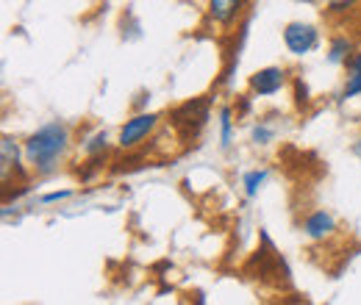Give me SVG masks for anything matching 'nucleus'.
<instances>
[{
  "label": "nucleus",
  "mask_w": 361,
  "mask_h": 305,
  "mask_svg": "<svg viewBox=\"0 0 361 305\" xmlns=\"http://www.w3.org/2000/svg\"><path fill=\"white\" fill-rule=\"evenodd\" d=\"M70 147H73V131L61 120L45 123L42 128H37V131L23 142L25 164L31 167V173L42 175V178L53 175L61 167V161L67 158Z\"/></svg>",
  "instance_id": "1"
},
{
  "label": "nucleus",
  "mask_w": 361,
  "mask_h": 305,
  "mask_svg": "<svg viewBox=\"0 0 361 305\" xmlns=\"http://www.w3.org/2000/svg\"><path fill=\"white\" fill-rule=\"evenodd\" d=\"M209 117H212V97H192V100H183L180 106H176L170 111V125L176 128V133L180 136V142H192L197 139L203 128L209 125Z\"/></svg>",
  "instance_id": "2"
},
{
  "label": "nucleus",
  "mask_w": 361,
  "mask_h": 305,
  "mask_svg": "<svg viewBox=\"0 0 361 305\" xmlns=\"http://www.w3.org/2000/svg\"><path fill=\"white\" fill-rule=\"evenodd\" d=\"M161 125V114L156 111H136L134 117H128L123 123V128L117 131V147L120 150H136L139 144H145L156 128Z\"/></svg>",
  "instance_id": "3"
},
{
  "label": "nucleus",
  "mask_w": 361,
  "mask_h": 305,
  "mask_svg": "<svg viewBox=\"0 0 361 305\" xmlns=\"http://www.w3.org/2000/svg\"><path fill=\"white\" fill-rule=\"evenodd\" d=\"M283 47L289 50V56L295 58H306L309 53H314L319 47V28L312 23L295 20L283 28Z\"/></svg>",
  "instance_id": "4"
},
{
  "label": "nucleus",
  "mask_w": 361,
  "mask_h": 305,
  "mask_svg": "<svg viewBox=\"0 0 361 305\" xmlns=\"http://www.w3.org/2000/svg\"><path fill=\"white\" fill-rule=\"evenodd\" d=\"M286 81H289V73L283 67L272 64V67H264V70H256L247 78V89H250L253 97H272V94H278L281 89L286 87Z\"/></svg>",
  "instance_id": "5"
},
{
  "label": "nucleus",
  "mask_w": 361,
  "mask_h": 305,
  "mask_svg": "<svg viewBox=\"0 0 361 305\" xmlns=\"http://www.w3.org/2000/svg\"><path fill=\"white\" fill-rule=\"evenodd\" d=\"M300 230H303V236H306V239H312V242H328V239H334V236H336L339 222H336V217H334L331 211H325V208H314V211H309V214L303 217Z\"/></svg>",
  "instance_id": "6"
},
{
  "label": "nucleus",
  "mask_w": 361,
  "mask_h": 305,
  "mask_svg": "<svg viewBox=\"0 0 361 305\" xmlns=\"http://www.w3.org/2000/svg\"><path fill=\"white\" fill-rule=\"evenodd\" d=\"M250 0H206V11H209V20L220 28H231L236 25V20L242 17L245 6Z\"/></svg>",
  "instance_id": "7"
},
{
  "label": "nucleus",
  "mask_w": 361,
  "mask_h": 305,
  "mask_svg": "<svg viewBox=\"0 0 361 305\" xmlns=\"http://www.w3.org/2000/svg\"><path fill=\"white\" fill-rule=\"evenodd\" d=\"M23 158H25V150L11 139V136H3L0 142V164H3V180L11 178L14 173H23Z\"/></svg>",
  "instance_id": "8"
},
{
  "label": "nucleus",
  "mask_w": 361,
  "mask_h": 305,
  "mask_svg": "<svg viewBox=\"0 0 361 305\" xmlns=\"http://www.w3.org/2000/svg\"><path fill=\"white\" fill-rule=\"evenodd\" d=\"M361 94V47L353 53V58L345 64V84H342V92L336 94L339 103L345 100H353Z\"/></svg>",
  "instance_id": "9"
},
{
  "label": "nucleus",
  "mask_w": 361,
  "mask_h": 305,
  "mask_svg": "<svg viewBox=\"0 0 361 305\" xmlns=\"http://www.w3.org/2000/svg\"><path fill=\"white\" fill-rule=\"evenodd\" d=\"M353 53H356V47H353V39L350 37H345V34H339V37H334L331 42H328V61L331 64H336V67H345L350 58H353Z\"/></svg>",
  "instance_id": "10"
},
{
  "label": "nucleus",
  "mask_w": 361,
  "mask_h": 305,
  "mask_svg": "<svg viewBox=\"0 0 361 305\" xmlns=\"http://www.w3.org/2000/svg\"><path fill=\"white\" fill-rule=\"evenodd\" d=\"M267 178H270V170H264V167L247 170V173L242 175V192H245V197H247V200H256V197H259V192L264 189Z\"/></svg>",
  "instance_id": "11"
},
{
  "label": "nucleus",
  "mask_w": 361,
  "mask_h": 305,
  "mask_svg": "<svg viewBox=\"0 0 361 305\" xmlns=\"http://www.w3.org/2000/svg\"><path fill=\"white\" fill-rule=\"evenodd\" d=\"M217 131H220V147L231 150L233 144V106H220V114H217Z\"/></svg>",
  "instance_id": "12"
},
{
  "label": "nucleus",
  "mask_w": 361,
  "mask_h": 305,
  "mask_svg": "<svg viewBox=\"0 0 361 305\" xmlns=\"http://www.w3.org/2000/svg\"><path fill=\"white\" fill-rule=\"evenodd\" d=\"M78 147H81L84 156H103V153H109V133L106 131L90 133V136H84L78 142Z\"/></svg>",
  "instance_id": "13"
},
{
  "label": "nucleus",
  "mask_w": 361,
  "mask_h": 305,
  "mask_svg": "<svg viewBox=\"0 0 361 305\" xmlns=\"http://www.w3.org/2000/svg\"><path fill=\"white\" fill-rule=\"evenodd\" d=\"M275 136H278V128L270 125L267 120H259V123H253L250 125V142L253 144H259V147H267L275 142Z\"/></svg>",
  "instance_id": "14"
},
{
  "label": "nucleus",
  "mask_w": 361,
  "mask_h": 305,
  "mask_svg": "<svg viewBox=\"0 0 361 305\" xmlns=\"http://www.w3.org/2000/svg\"><path fill=\"white\" fill-rule=\"evenodd\" d=\"M292 100H295V108L298 111H306L312 106V89L303 81V75H295L292 78Z\"/></svg>",
  "instance_id": "15"
},
{
  "label": "nucleus",
  "mask_w": 361,
  "mask_h": 305,
  "mask_svg": "<svg viewBox=\"0 0 361 305\" xmlns=\"http://www.w3.org/2000/svg\"><path fill=\"white\" fill-rule=\"evenodd\" d=\"M73 197V189H56V192H47L39 197V203L42 206H53V203H64V200H70Z\"/></svg>",
  "instance_id": "16"
},
{
  "label": "nucleus",
  "mask_w": 361,
  "mask_h": 305,
  "mask_svg": "<svg viewBox=\"0 0 361 305\" xmlns=\"http://www.w3.org/2000/svg\"><path fill=\"white\" fill-rule=\"evenodd\" d=\"M233 111H236V117H242V114H247V111H250V100H247V94H236Z\"/></svg>",
  "instance_id": "17"
},
{
  "label": "nucleus",
  "mask_w": 361,
  "mask_h": 305,
  "mask_svg": "<svg viewBox=\"0 0 361 305\" xmlns=\"http://www.w3.org/2000/svg\"><path fill=\"white\" fill-rule=\"evenodd\" d=\"M350 153H353V156H356V158H359V161H361V136H359V139H356V142H353V147H350Z\"/></svg>",
  "instance_id": "18"
}]
</instances>
